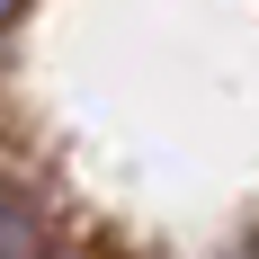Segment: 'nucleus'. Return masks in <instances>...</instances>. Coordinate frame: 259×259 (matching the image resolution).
Returning a JSON list of instances; mask_svg holds the SVG:
<instances>
[{"label": "nucleus", "instance_id": "obj_1", "mask_svg": "<svg viewBox=\"0 0 259 259\" xmlns=\"http://www.w3.org/2000/svg\"><path fill=\"white\" fill-rule=\"evenodd\" d=\"M0 259H36V233H27L9 206H0Z\"/></svg>", "mask_w": 259, "mask_h": 259}]
</instances>
